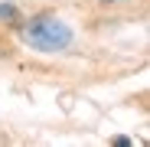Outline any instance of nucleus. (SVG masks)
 I'll list each match as a JSON object with an SVG mask.
<instances>
[{
    "mask_svg": "<svg viewBox=\"0 0 150 147\" xmlns=\"http://www.w3.org/2000/svg\"><path fill=\"white\" fill-rule=\"evenodd\" d=\"M0 16H4V20H16V10L7 7V4H0Z\"/></svg>",
    "mask_w": 150,
    "mask_h": 147,
    "instance_id": "2",
    "label": "nucleus"
},
{
    "mask_svg": "<svg viewBox=\"0 0 150 147\" xmlns=\"http://www.w3.org/2000/svg\"><path fill=\"white\" fill-rule=\"evenodd\" d=\"M26 39L36 49H65L72 43V30L56 16H39L26 26Z\"/></svg>",
    "mask_w": 150,
    "mask_h": 147,
    "instance_id": "1",
    "label": "nucleus"
}]
</instances>
